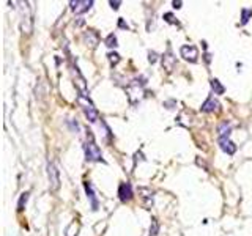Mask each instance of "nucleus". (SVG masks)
<instances>
[{
    "label": "nucleus",
    "mask_w": 252,
    "mask_h": 236,
    "mask_svg": "<svg viewBox=\"0 0 252 236\" xmlns=\"http://www.w3.org/2000/svg\"><path fill=\"white\" fill-rule=\"evenodd\" d=\"M132 186L129 183H122L118 187V197H120L122 202H128L132 199Z\"/></svg>",
    "instance_id": "obj_8"
},
{
    "label": "nucleus",
    "mask_w": 252,
    "mask_h": 236,
    "mask_svg": "<svg viewBox=\"0 0 252 236\" xmlns=\"http://www.w3.org/2000/svg\"><path fill=\"white\" fill-rule=\"evenodd\" d=\"M211 88H213V91H215V94H222L225 91L224 85L220 84L218 79H211Z\"/></svg>",
    "instance_id": "obj_13"
},
{
    "label": "nucleus",
    "mask_w": 252,
    "mask_h": 236,
    "mask_svg": "<svg viewBox=\"0 0 252 236\" xmlns=\"http://www.w3.org/2000/svg\"><path fill=\"white\" fill-rule=\"evenodd\" d=\"M164 21H165V22H169V24H177V21H175V18H173V14H172V13H165V14H164Z\"/></svg>",
    "instance_id": "obj_19"
},
{
    "label": "nucleus",
    "mask_w": 252,
    "mask_h": 236,
    "mask_svg": "<svg viewBox=\"0 0 252 236\" xmlns=\"http://www.w3.org/2000/svg\"><path fill=\"white\" fill-rule=\"evenodd\" d=\"M69 5H71V10H73L76 14H82L90 10L93 5V0H73Z\"/></svg>",
    "instance_id": "obj_7"
},
{
    "label": "nucleus",
    "mask_w": 252,
    "mask_h": 236,
    "mask_svg": "<svg viewBox=\"0 0 252 236\" xmlns=\"http://www.w3.org/2000/svg\"><path fill=\"white\" fill-rule=\"evenodd\" d=\"M251 18H252V10H251V8H243V10H241V26L248 24Z\"/></svg>",
    "instance_id": "obj_14"
},
{
    "label": "nucleus",
    "mask_w": 252,
    "mask_h": 236,
    "mask_svg": "<svg viewBox=\"0 0 252 236\" xmlns=\"http://www.w3.org/2000/svg\"><path fill=\"white\" fill-rule=\"evenodd\" d=\"M107 59L110 61V65H117V63L120 61V55H118L117 52H109L107 54Z\"/></svg>",
    "instance_id": "obj_16"
},
{
    "label": "nucleus",
    "mask_w": 252,
    "mask_h": 236,
    "mask_svg": "<svg viewBox=\"0 0 252 236\" xmlns=\"http://www.w3.org/2000/svg\"><path fill=\"white\" fill-rule=\"evenodd\" d=\"M180 54H181V57H183L185 60L191 61V63H195L197 61V57H199V51H197V47L192 46V44L181 46Z\"/></svg>",
    "instance_id": "obj_5"
},
{
    "label": "nucleus",
    "mask_w": 252,
    "mask_h": 236,
    "mask_svg": "<svg viewBox=\"0 0 252 236\" xmlns=\"http://www.w3.org/2000/svg\"><path fill=\"white\" fill-rule=\"evenodd\" d=\"M175 63H177V60H175V57L172 55V51L169 49L167 54H165L164 57H162V65H164V68L167 69V71H172L173 66H175Z\"/></svg>",
    "instance_id": "obj_12"
},
{
    "label": "nucleus",
    "mask_w": 252,
    "mask_h": 236,
    "mask_svg": "<svg viewBox=\"0 0 252 236\" xmlns=\"http://www.w3.org/2000/svg\"><path fill=\"white\" fill-rule=\"evenodd\" d=\"M84 38H85L87 44H89L90 47H96V44L99 43V36H98V33L94 30H87Z\"/></svg>",
    "instance_id": "obj_11"
},
{
    "label": "nucleus",
    "mask_w": 252,
    "mask_h": 236,
    "mask_svg": "<svg viewBox=\"0 0 252 236\" xmlns=\"http://www.w3.org/2000/svg\"><path fill=\"white\" fill-rule=\"evenodd\" d=\"M27 200H29V192L21 194V199H19V202H18V211H22V209H24V206L27 205Z\"/></svg>",
    "instance_id": "obj_15"
},
{
    "label": "nucleus",
    "mask_w": 252,
    "mask_h": 236,
    "mask_svg": "<svg viewBox=\"0 0 252 236\" xmlns=\"http://www.w3.org/2000/svg\"><path fill=\"white\" fill-rule=\"evenodd\" d=\"M77 104L82 107V110H84L85 117L89 118V121L94 123V121L98 120V110L94 109L93 102L90 101L89 94H85V91L79 93V96H77Z\"/></svg>",
    "instance_id": "obj_2"
},
{
    "label": "nucleus",
    "mask_w": 252,
    "mask_h": 236,
    "mask_svg": "<svg viewBox=\"0 0 252 236\" xmlns=\"http://www.w3.org/2000/svg\"><path fill=\"white\" fill-rule=\"evenodd\" d=\"M156 60H158V54L156 52H148V61L152 63V65H153V63H156Z\"/></svg>",
    "instance_id": "obj_20"
},
{
    "label": "nucleus",
    "mask_w": 252,
    "mask_h": 236,
    "mask_svg": "<svg viewBox=\"0 0 252 236\" xmlns=\"http://www.w3.org/2000/svg\"><path fill=\"white\" fill-rule=\"evenodd\" d=\"M85 192H87V197L90 199L92 202V209H98V200H96V195H94V191H93V186L90 181H85Z\"/></svg>",
    "instance_id": "obj_10"
},
{
    "label": "nucleus",
    "mask_w": 252,
    "mask_h": 236,
    "mask_svg": "<svg viewBox=\"0 0 252 236\" xmlns=\"http://www.w3.org/2000/svg\"><path fill=\"white\" fill-rule=\"evenodd\" d=\"M110 6H112V10H118V6H120V3L122 2H118V0H117V2H114V0H110Z\"/></svg>",
    "instance_id": "obj_21"
},
{
    "label": "nucleus",
    "mask_w": 252,
    "mask_h": 236,
    "mask_svg": "<svg viewBox=\"0 0 252 236\" xmlns=\"http://www.w3.org/2000/svg\"><path fill=\"white\" fill-rule=\"evenodd\" d=\"M30 2H21V30L24 35H30L33 29V8Z\"/></svg>",
    "instance_id": "obj_1"
},
{
    "label": "nucleus",
    "mask_w": 252,
    "mask_h": 236,
    "mask_svg": "<svg viewBox=\"0 0 252 236\" xmlns=\"http://www.w3.org/2000/svg\"><path fill=\"white\" fill-rule=\"evenodd\" d=\"M47 178H49V189L52 192H57L60 187V175L59 169L54 162H47Z\"/></svg>",
    "instance_id": "obj_4"
},
{
    "label": "nucleus",
    "mask_w": 252,
    "mask_h": 236,
    "mask_svg": "<svg viewBox=\"0 0 252 236\" xmlns=\"http://www.w3.org/2000/svg\"><path fill=\"white\" fill-rule=\"evenodd\" d=\"M150 235H152V236L158 235V222H156V219L152 220V227H150Z\"/></svg>",
    "instance_id": "obj_18"
},
{
    "label": "nucleus",
    "mask_w": 252,
    "mask_h": 236,
    "mask_svg": "<svg viewBox=\"0 0 252 236\" xmlns=\"http://www.w3.org/2000/svg\"><path fill=\"white\" fill-rule=\"evenodd\" d=\"M118 26H120L122 29H128V24H125V21H123V19L118 21Z\"/></svg>",
    "instance_id": "obj_23"
},
{
    "label": "nucleus",
    "mask_w": 252,
    "mask_h": 236,
    "mask_svg": "<svg viewBox=\"0 0 252 236\" xmlns=\"http://www.w3.org/2000/svg\"><path fill=\"white\" fill-rule=\"evenodd\" d=\"M106 46H109V47H117L118 44H117V36L114 35V33H110L107 38H106Z\"/></svg>",
    "instance_id": "obj_17"
},
{
    "label": "nucleus",
    "mask_w": 252,
    "mask_h": 236,
    "mask_svg": "<svg viewBox=\"0 0 252 236\" xmlns=\"http://www.w3.org/2000/svg\"><path fill=\"white\" fill-rule=\"evenodd\" d=\"M181 3H183L181 0H178V2H177V0H173V2H172L173 8H181Z\"/></svg>",
    "instance_id": "obj_22"
},
{
    "label": "nucleus",
    "mask_w": 252,
    "mask_h": 236,
    "mask_svg": "<svg viewBox=\"0 0 252 236\" xmlns=\"http://www.w3.org/2000/svg\"><path fill=\"white\" fill-rule=\"evenodd\" d=\"M219 107V101L215 99V96H208V99L202 104V112H218Z\"/></svg>",
    "instance_id": "obj_9"
},
{
    "label": "nucleus",
    "mask_w": 252,
    "mask_h": 236,
    "mask_svg": "<svg viewBox=\"0 0 252 236\" xmlns=\"http://www.w3.org/2000/svg\"><path fill=\"white\" fill-rule=\"evenodd\" d=\"M87 139L89 140H87V144H85V159L87 161H102L101 149L98 148L96 144H94L92 131L87 132Z\"/></svg>",
    "instance_id": "obj_3"
},
{
    "label": "nucleus",
    "mask_w": 252,
    "mask_h": 236,
    "mask_svg": "<svg viewBox=\"0 0 252 236\" xmlns=\"http://www.w3.org/2000/svg\"><path fill=\"white\" fill-rule=\"evenodd\" d=\"M219 145L222 148V151H225L227 154H233L236 151V145L230 140V132L219 136Z\"/></svg>",
    "instance_id": "obj_6"
}]
</instances>
